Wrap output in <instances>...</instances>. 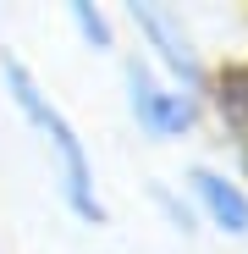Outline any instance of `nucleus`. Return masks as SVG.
Here are the masks:
<instances>
[{
  "label": "nucleus",
  "instance_id": "nucleus-1",
  "mask_svg": "<svg viewBox=\"0 0 248 254\" xmlns=\"http://www.w3.org/2000/svg\"><path fill=\"white\" fill-rule=\"evenodd\" d=\"M0 94H6V105L17 111V122L33 133L39 155H45V166H50L61 210L77 227H94V232L110 227V199H105V183H99L89 138H83V127L72 122V111L50 94V83L39 77V66L17 45H0Z\"/></svg>",
  "mask_w": 248,
  "mask_h": 254
},
{
  "label": "nucleus",
  "instance_id": "nucleus-2",
  "mask_svg": "<svg viewBox=\"0 0 248 254\" xmlns=\"http://www.w3.org/2000/svg\"><path fill=\"white\" fill-rule=\"evenodd\" d=\"M116 77H121V111L138 127V138L154 144V149H177V144H193L210 116H204V100L188 94L182 83H171L165 72H154L138 50H121L116 56Z\"/></svg>",
  "mask_w": 248,
  "mask_h": 254
},
{
  "label": "nucleus",
  "instance_id": "nucleus-3",
  "mask_svg": "<svg viewBox=\"0 0 248 254\" xmlns=\"http://www.w3.org/2000/svg\"><path fill=\"white\" fill-rule=\"evenodd\" d=\"M121 33H133V50L154 72H165L171 83H182L188 94L204 100V83H210L215 56L204 50L198 22H193L188 6H171V0H127L121 6Z\"/></svg>",
  "mask_w": 248,
  "mask_h": 254
},
{
  "label": "nucleus",
  "instance_id": "nucleus-4",
  "mask_svg": "<svg viewBox=\"0 0 248 254\" xmlns=\"http://www.w3.org/2000/svg\"><path fill=\"white\" fill-rule=\"evenodd\" d=\"M177 188L188 193L193 216L204 232H215L226 243H248V183L232 172L226 160H210V155H193L182 166Z\"/></svg>",
  "mask_w": 248,
  "mask_h": 254
},
{
  "label": "nucleus",
  "instance_id": "nucleus-5",
  "mask_svg": "<svg viewBox=\"0 0 248 254\" xmlns=\"http://www.w3.org/2000/svg\"><path fill=\"white\" fill-rule=\"evenodd\" d=\"M204 116L226 144V166L248 183V56H221L204 83Z\"/></svg>",
  "mask_w": 248,
  "mask_h": 254
},
{
  "label": "nucleus",
  "instance_id": "nucleus-6",
  "mask_svg": "<svg viewBox=\"0 0 248 254\" xmlns=\"http://www.w3.org/2000/svg\"><path fill=\"white\" fill-rule=\"evenodd\" d=\"M61 22H66V33L89 56H121V39H127V33H121V11L116 6H99V0H66Z\"/></svg>",
  "mask_w": 248,
  "mask_h": 254
},
{
  "label": "nucleus",
  "instance_id": "nucleus-7",
  "mask_svg": "<svg viewBox=\"0 0 248 254\" xmlns=\"http://www.w3.org/2000/svg\"><path fill=\"white\" fill-rule=\"evenodd\" d=\"M144 199H149V210L160 216V227L171 232V238H182V243H198V238H204V227H198V216H193L188 193L177 188V177H149Z\"/></svg>",
  "mask_w": 248,
  "mask_h": 254
},
{
  "label": "nucleus",
  "instance_id": "nucleus-8",
  "mask_svg": "<svg viewBox=\"0 0 248 254\" xmlns=\"http://www.w3.org/2000/svg\"><path fill=\"white\" fill-rule=\"evenodd\" d=\"M0 254H11V249H6V238H0Z\"/></svg>",
  "mask_w": 248,
  "mask_h": 254
}]
</instances>
